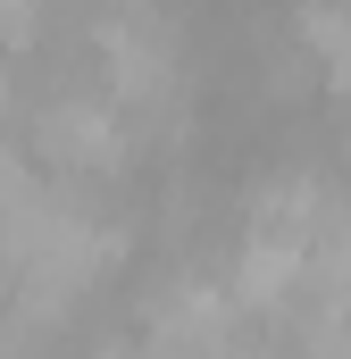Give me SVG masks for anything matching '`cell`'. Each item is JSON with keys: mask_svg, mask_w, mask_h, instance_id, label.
I'll use <instances>...</instances> for the list:
<instances>
[{"mask_svg": "<svg viewBox=\"0 0 351 359\" xmlns=\"http://www.w3.org/2000/svg\"><path fill=\"white\" fill-rule=\"evenodd\" d=\"M25 151H34V168L51 184H126L134 176V159H143V142H134V126L109 109V92L100 84H67L51 92V100H34V117H25Z\"/></svg>", "mask_w": 351, "mask_h": 359, "instance_id": "cell-1", "label": "cell"}, {"mask_svg": "<svg viewBox=\"0 0 351 359\" xmlns=\"http://www.w3.org/2000/svg\"><path fill=\"white\" fill-rule=\"evenodd\" d=\"M284 34L301 42L318 92H326V100H351V0H293Z\"/></svg>", "mask_w": 351, "mask_h": 359, "instance_id": "cell-2", "label": "cell"}]
</instances>
